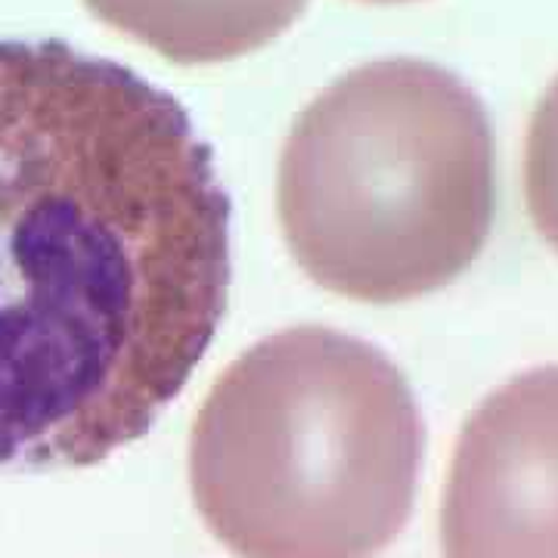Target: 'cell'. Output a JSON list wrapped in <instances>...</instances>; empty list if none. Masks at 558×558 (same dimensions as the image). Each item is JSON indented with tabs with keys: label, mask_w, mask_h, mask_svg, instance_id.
<instances>
[{
	"label": "cell",
	"mask_w": 558,
	"mask_h": 558,
	"mask_svg": "<svg viewBox=\"0 0 558 558\" xmlns=\"http://www.w3.org/2000/svg\"><path fill=\"white\" fill-rule=\"evenodd\" d=\"M90 13L180 65L245 57L279 38L307 0H84Z\"/></svg>",
	"instance_id": "obj_5"
},
{
	"label": "cell",
	"mask_w": 558,
	"mask_h": 558,
	"mask_svg": "<svg viewBox=\"0 0 558 558\" xmlns=\"http://www.w3.org/2000/svg\"><path fill=\"white\" fill-rule=\"evenodd\" d=\"M422 418L398 366L326 326L233 360L190 438V487L236 558H376L413 512Z\"/></svg>",
	"instance_id": "obj_2"
},
{
	"label": "cell",
	"mask_w": 558,
	"mask_h": 558,
	"mask_svg": "<svg viewBox=\"0 0 558 558\" xmlns=\"http://www.w3.org/2000/svg\"><path fill=\"white\" fill-rule=\"evenodd\" d=\"M494 131L478 94L422 60L332 81L282 146L277 208L292 258L341 299L444 289L494 227Z\"/></svg>",
	"instance_id": "obj_3"
},
{
	"label": "cell",
	"mask_w": 558,
	"mask_h": 558,
	"mask_svg": "<svg viewBox=\"0 0 558 558\" xmlns=\"http://www.w3.org/2000/svg\"><path fill=\"white\" fill-rule=\"evenodd\" d=\"M440 549L444 558H558V366L509 379L462 425Z\"/></svg>",
	"instance_id": "obj_4"
},
{
	"label": "cell",
	"mask_w": 558,
	"mask_h": 558,
	"mask_svg": "<svg viewBox=\"0 0 558 558\" xmlns=\"http://www.w3.org/2000/svg\"><path fill=\"white\" fill-rule=\"evenodd\" d=\"M366 3H407V0H366Z\"/></svg>",
	"instance_id": "obj_7"
},
{
	"label": "cell",
	"mask_w": 558,
	"mask_h": 558,
	"mask_svg": "<svg viewBox=\"0 0 558 558\" xmlns=\"http://www.w3.org/2000/svg\"><path fill=\"white\" fill-rule=\"evenodd\" d=\"M227 289L230 205L180 102L62 40H0V465L143 438Z\"/></svg>",
	"instance_id": "obj_1"
},
{
	"label": "cell",
	"mask_w": 558,
	"mask_h": 558,
	"mask_svg": "<svg viewBox=\"0 0 558 558\" xmlns=\"http://www.w3.org/2000/svg\"><path fill=\"white\" fill-rule=\"evenodd\" d=\"M524 196L539 236L558 255V78L534 109L524 143Z\"/></svg>",
	"instance_id": "obj_6"
}]
</instances>
